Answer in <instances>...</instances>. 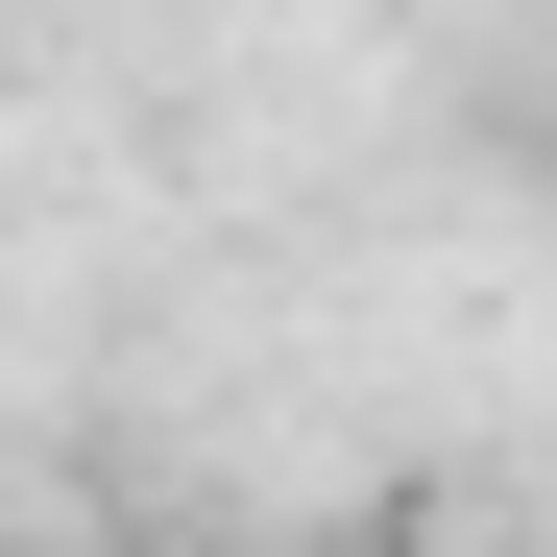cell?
<instances>
[{"label":"cell","instance_id":"1","mask_svg":"<svg viewBox=\"0 0 557 557\" xmlns=\"http://www.w3.org/2000/svg\"><path fill=\"white\" fill-rule=\"evenodd\" d=\"M122 557H243V533H122Z\"/></svg>","mask_w":557,"mask_h":557}]
</instances>
